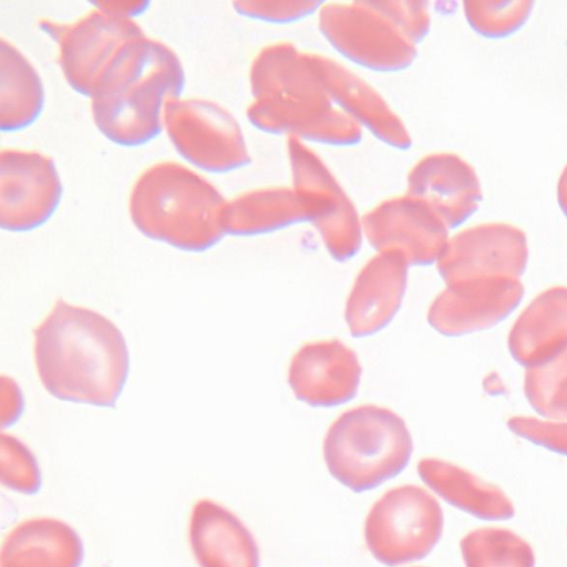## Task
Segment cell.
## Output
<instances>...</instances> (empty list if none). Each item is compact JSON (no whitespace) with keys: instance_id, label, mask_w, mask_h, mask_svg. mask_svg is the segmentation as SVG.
Returning a JSON list of instances; mask_svg holds the SVG:
<instances>
[{"instance_id":"obj_1","label":"cell","mask_w":567,"mask_h":567,"mask_svg":"<svg viewBox=\"0 0 567 567\" xmlns=\"http://www.w3.org/2000/svg\"><path fill=\"white\" fill-rule=\"evenodd\" d=\"M33 355L52 396L101 408L115 405L130 371L120 329L100 312L62 299L33 330Z\"/></svg>"},{"instance_id":"obj_2","label":"cell","mask_w":567,"mask_h":567,"mask_svg":"<svg viewBox=\"0 0 567 567\" xmlns=\"http://www.w3.org/2000/svg\"><path fill=\"white\" fill-rule=\"evenodd\" d=\"M184 85L183 64L171 47L148 37L131 40L93 86V121L111 142L140 146L162 132L164 105L179 97Z\"/></svg>"},{"instance_id":"obj_3","label":"cell","mask_w":567,"mask_h":567,"mask_svg":"<svg viewBox=\"0 0 567 567\" xmlns=\"http://www.w3.org/2000/svg\"><path fill=\"white\" fill-rule=\"evenodd\" d=\"M252 94L246 115L259 131L338 147L362 140V128L332 103L305 53L281 49L265 58Z\"/></svg>"},{"instance_id":"obj_4","label":"cell","mask_w":567,"mask_h":567,"mask_svg":"<svg viewBox=\"0 0 567 567\" xmlns=\"http://www.w3.org/2000/svg\"><path fill=\"white\" fill-rule=\"evenodd\" d=\"M227 199L185 165L163 161L135 181L128 200L134 226L144 236L189 252H202L226 236L221 215Z\"/></svg>"},{"instance_id":"obj_5","label":"cell","mask_w":567,"mask_h":567,"mask_svg":"<svg viewBox=\"0 0 567 567\" xmlns=\"http://www.w3.org/2000/svg\"><path fill=\"white\" fill-rule=\"evenodd\" d=\"M412 452V436L403 419L372 404L342 413L323 441L330 474L355 493L373 489L399 475Z\"/></svg>"},{"instance_id":"obj_6","label":"cell","mask_w":567,"mask_h":567,"mask_svg":"<svg viewBox=\"0 0 567 567\" xmlns=\"http://www.w3.org/2000/svg\"><path fill=\"white\" fill-rule=\"evenodd\" d=\"M444 525L436 498L417 485L388 491L371 507L364 538L373 557L398 566L427 556L439 543Z\"/></svg>"},{"instance_id":"obj_7","label":"cell","mask_w":567,"mask_h":567,"mask_svg":"<svg viewBox=\"0 0 567 567\" xmlns=\"http://www.w3.org/2000/svg\"><path fill=\"white\" fill-rule=\"evenodd\" d=\"M317 17L322 37L357 65L395 73L416 59L417 45L372 1L323 2Z\"/></svg>"},{"instance_id":"obj_8","label":"cell","mask_w":567,"mask_h":567,"mask_svg":"<svg viewBox=\"0 0 567 567\" xmlns=\"http://www.w3.org/2000/svg\"><path fill=\"white\" fill-rule=\"evenodd\" d=\"M286 146L291 187L307 208L310 223L332 258L351 259L362 245V217L317 153L295 137H288Z\"/></svg>"},{"instance_id":"obj_9","label":"cell","mask_w":567,"mask_h":567,"mask_svg":"<svg viewBox=\"0 0 567 567\" xmlns=\"http://www.w3.org/2000/svg\"><path fill=\"white\" fill-rule=\"evenodd\" d=\"M163 126L176 151L190 164L210 173L245 167L250 155L236 117L207 99H169Z\"/></svg>"},{"instance_id":"obj_10","label":"cell","mask_w":567,"mask_h":567,"mask_svg":"<svg viewBox=\"0 0 567 567\" xmlns=\"http://www.w3.org/2000/svg\"><path fill=\"white\" fill-rule=\"evenodd\" d=\"M38 25L56 42L59 64L68 84L87 97L118 49L146 37L133 19L99 8L72 23L40 19Z\"/></svg>"},{"instance_id":"obj_11","label":"cell","mask_w":567,"mask_h":567,"mask_svg":"<svg viewBox=\"0 0 567 567\" xmlns=\"http://www.w3.org/2000/svg\"><path fill=\"white\" fill-rule=\"evenodd\" d=\"M528 243L523 229L504 221L482 223L450 237L436 261L446 285L525 272Z\"/></svg>"},{"instance_id":"obj_12","label":"cell","mask_w":567,"mask_h":567,"mask_svg":"<svg viewBox=\"0 0 567 567\" xmlns=\"http://www.w3.org/2000/svg\"><path fill=\"white\" fill-rule=\"evenodd\" d=\"M62 197V183L51 157L35 151L0 152V226L30 231L50 219Z\"/></svg>"},{"instance_id":"obj_13","label":"cell","mask_w":567,"mask_h":567,"mask_svg":"<svg viewBox=\"0 0 567 567\" xmlns=\"http://www.w3.org/2000/svg\"><path fill=\"white\" fill-rule=\"evenodd\" d=\"M363 237L378 251H395L412 266L436 262L449 227L423 200L409 195L384 199L362 216Z\"/></svg>"},{"instance_id":"obj_14","label":"cell","mask_w":567,"mask_h":567,"mask_svg":"<svg viewBox=\"0 0 567 567\" xmlns=\"http://www.w3.org/2000/svg\"><path fill=\"white\" fill-rule=\"evenodd\" d=\"M519 279L494 277L446 285L432 301L427 320L449 337L488 329L507 318L520 303Z\"/></svg>"},{"instance_id":"obj_15","label":"cell","mask_w":567,"mask_h":567,"mask_svg":"<svg viewBox=\"0 0 567 567\" xmlns=\"http://www.w3.org/2000/svg\"><path fill=\"white\" fill-rule=\"evenodd\" d=\"M305 58L332 103L361 128L392 148H410L409 130L377 89L332 58L316 52Z\"/></svg>"},{"instance_id":"obj_16","label":"cell","mask_w":567,"mask_h":567,"mask_svg":"<svg viewBox=\"0 0 567 567\" xmlns=\"http://www.w3.org/2000/svg\"><path fill=\"white\" fill-rule=\"evenodd\" d=\"M361 364L354 351L339 340L301 347L292 357L288 382L295 395L317 408L351 401L359 389Z\"/></svg>"},{"instance_id":"obj_17","label":"cell","mask_w":567,"mask_h":567,"mask_svg":"<svg viewBox=\"0 0 567 567\" xmlns=\"http://www.w3.org/2000/svg\"><path fill=\"white\" fill-rule=\"evenodd\" d=\"M406 194L427 204L449 229L464 224L483 198L474 167L451 152L431 153L420 158L406 176Z\"/></svg>"},{"instance_id":"obj_18","label":"cell","mask_w":567,"mask_h":567,"mask_svg":"<svg viewBox=\"0 0 567 567\" xmlns=\"http://www.w3.org/2000/svg\"><path fill=\"white\" fill-rule=\"evenodd\" d=\"M409 264L395 251H381L361 269L346 305V321L353 337L383 329L398 312L408 282Z\"/></svg>"},{"instance_id":"obj_19","label":"cell","mask_w":567,"mask_h":567,"mask_svg":"<svg viewBox=\"0 0 567 567\" xmlns=\"http://www.w3.org/2000/svg\"><path fill=\"white\" fill-rule=\"evenodd\" d=\"M189 544L199 567H259V549L249 529L214 501L194 505Z\"/></svg>"},{"instance_id":"obj_20","label":"cell","mask_w":567,"mask_h":567,"mask_svg":"<svg viewBox=\"0 0 567 567\" xmlns=\"http://www.w3.org/2000/svg\"><path fill=\"white\" fill-rule=\"evenodd\" d=\"M513 359L525 369L545 363L567 349V287L536 296L514 322L507 340Z\"/></svg>"},{"instance_id":"obj_21","label":"cell","mask_w":567,"mask_h":567,"mask_svg":"<svg viewBox=\"0 0 567 567\" xmlns=\"http://www.w3.org/2000/svg\"><path fill=\"white\" fill-rule=\"evenodd\" d=\"M81 537L66 523L38 517L21 522L6 536L0 567H81Z\"/></svg>"},{"instance_id":"obj_22","label":"cell","mask_w":567,"mask_h":567,"mask_svg":"<svg viewBox=\"0 0 567 567\" xmlns=\"http://www.w3.org/2000/svg\"><path fill=\"white\" fill-rule=\"evenodd\" d=\"M421 480L442 499L483 520H506L515 515L511 498L498 486L451 462L426 457L417 463Z\"/></svg>"},{"instance_id":"obj_23","label":"cell","mask_w":567,"mask_h":567,"mask_svg":"<svg viewBox=\"0 0 567 567\" xmlns=\"http://www.w3.org/2000/svg\"><path fill=\"white\" fill-rule=\"evenodd\" d=\"M221 223L226 235L244 237L310 223V216L292 187L272 186L227 199Z\"/></svg>"},{"instance_id":"obj_24","label":"cell","mask_w":567,"mask_h":567,"mask_svg":"<svg viewBox=\"0 0 567 567\" xmlns=\"http://www.w3.org/2000/svg\"><path fill=\"white\" fill-rule=\"evenodd\" d=\"M44 105V86L24 54L0 40V130L16 132L31 125Z\"/></svg>"},{"instance_id":"obj_25","label":"cell","mask_w":567,"mask_h":567,"mask_svg":"<svg viewBox=\"0 0 567 567\" xmlns=\"http://www.w3.org/2000/svg\"><path fill=\"white\" fill-rule=\"evenodd\" d=\"M465 567H535L533 547L507 528L482 527L460 542Z\"/></svg>"},{"instance_id":"obj_26","label":"cell","mask_w":567,"mask_h":567,"mask_svg":"<svg viewBox=\"0 0 567 567\" xmlns=\"http://www.w3.org/2000/svg\"><path fill=\"white\" fill-rule=\"evenodd\" d=\"M524 394L544 420H567V349L554 359L525 369Z\"/></svg>"},{"instance_id":"obj_27","label":"cell","mask_w":567,"mask_h":567,"mask_svg":"<svg viewBox=\"0 0 567 567\" xmlns=\"http://www.w3.org/2000/svg\"><path fill=\"white\" fill-rule=\"evenodd\" d=\"M533 6L529 0L464 1L463 11L474 31L485 38L499 39L519 30Z\"/></svg>"},{"instance_id":"obj_28","label":"cell","mask_w":567,"mask_h":567,"mask_svg":"<svg viewBox=\"0 0 567 567\" xmlns=\"http://www.w3.org/2000/svg\"><path fill=\"white\" fill-rule=\"evenodd\" d=\"M1 482L10 489L28 495L41 488V474L33 454L10 435H2Z\"/></svg>"},{"instance_id":"obj_29","label":"cell","mask_w":567,"mask_h":567,"mask_svg":"<svg viewBox=\"0 0 567 567\" xmlns=\"http://www.w3.org/2000/svg\"><path fill=\"white\" fill-rule=\"evenodd\" d=\"M321 1H257L233 2L234 10L246 18L275 24H289L317 14Z\"/></svg>"},{"instance_id":"obj_30","label":"cell","mask_w":567,"mask_h":567,"mask_svg":"<svg viewBox=\"0 0 567 567\" xmlns=\"http://www.w3.org/2000/svg\"><path fill=\"white\" fill-rule=\"evenodd\" d=\"M515 435L554 453L567 456V420L549 421L526 415L507 420Z\"/></svg>"},{"instance_id":"obj_31","label":"cell","mask_w":567,"mask_h":567,"mask_svg":"<svg viewBox=\"0 0 567 567\" xmlns=\"http://www.w3.org/2000/svg\"><path fill=\"white\" fill-rule=\"evenodd\" d=\"M415 45L430 32L431 16L424 1H372Z\"/></svg>"},{"instance_id":"obj_32","label":"cell","mask_w":567,"mask_h":567,"mask_svg":"<svg viewBox=\"0 0 567 567\" xmlns=\"http://www.w3.org/2000/svg\"><path fill=\"white\" fill-rule=\"evenodd\" d=\"M95 8L116 13L127 18H134L147 10L148 1H124V0H112V1H97L92 2Z\"/></svg>"},{"instance_id":"obj_33","label":"cell","mask_w":567,"mask_h":567,"mask_svg":"<svg viewBox=\"0 0 567 567\" xmlns=\"http://www.w3.org/2000/svg\"><path fill=\"white\" fill-rule=\"evenodd\" d=\"M557 200L561 212L567 217V164L563 168L558 179Z\"/></svg>"}]
</instances>
